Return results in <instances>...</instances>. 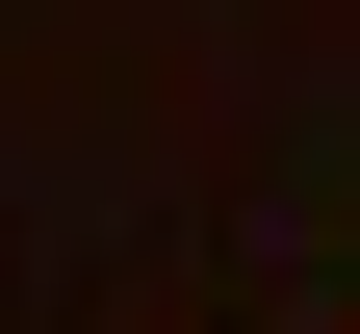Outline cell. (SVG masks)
Wrapping results in <instances>:
<instances>
[{
    "instance_id": "1",
    "label": "cell",
    "mask_w": 360,
    "mask_h": 334,
    "mask_svg": "<svg viewBox=\"0 0 360 334\" xmlns=\"http://www.w3.org/2000/svg\"><path fill=\"white\" fill-rule=\"evenodd\" d=\"M335 334H360V309H335Z\"/></svg>"
}]
</instances>
